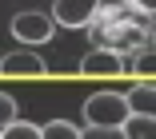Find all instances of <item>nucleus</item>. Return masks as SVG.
Segmentation results:
<instances>
[{"label": "nucleus", "mask_w": 156, "mask_h": 139, "mask_svg": "<svg viewBox=\"0 0 156 139\" xmlns=\"http://www.w3.org/2000/svg\"><path fill=\"white\" fill-rule=\"evenodd\" d=\"M128 115H156V84L152 80H136L132 91H124Z\"/></svg>", "instance_id": "0eeeda50"}, {"label": "nucleus", "mask_w": 156, "mask_h": 139, "mask_svg": "<svg viewBox=\"0 0 156 139\" xmlns=\"http://www.w3.org/2000/svg\"><path fill=\"white\" fill-rule=\"evenodd\" d=\"M148 28L152 24H144V20H104V24H96V32L104 36V48H112L124 60L148 48Z\"/></svg>", "instance_id": "f03ea898"}, {"label": "nucleus", "mask_w": 156, "mask_h": 139, "mask_svg": "<svg viewBox=\"0 0 156 139\" xmlns=\"http://www.w3.org/2000/svg\"><path fill=\"white\" fill-rule=\"evenodd\" d=\"M52 32H56V24H52L48 12H16V16H12V36H16L20 44H28V48L48 44Z\"/></svg>", "instance_id": "7ed1b4c3"}, {"label": "nucleus", "mask_w": 156, "mask_h": 139, "mask_svg": "<svg viewBox=\"0 0 156 139\" xmlns=\"http://www.w3.org/2000/svg\"><path fill=\"white\" fill-rule=\"evenodd\" d=\"M124 139H156V115H128L120 123Z\"/></svg>", "instance_id": "6e6552de"}, {"label": "nucleus", "mask_w": 156, "mask_h": 139, "mask_svg": "<svg viewBox=\"0 0 156 139\" xmlns=\"http://www.w3.org/2000/svg\"><path fill=\"white\" fill-rule=\"evenodd\" d=\"M128 119V103L120 91H92L84 99V123L88 131H120V123Z\"/></svg>", "instance_id": "f257e3e1"}, {"label": "nucleus", "mask_w": 156, "mask_h": 139, "mask_svg": "<svg viewBox=\"0 0 156 139\" xmlns=\"http://www.w3.org/2000/svg\"><path fill=\"white\" fill-rule=\"evenodd\" d=\"M12 119H20V111H16V99H12L8 91H0V127H8Z\"/></svg>", "instance_id": "f8f14e48"}, {"label": "nucleus", "mask_w": 156, "mask_h": 139, "mask_svg": "<svg viewBox=\"0 0 156 139\" xmlns=\"http://www.w3.org/2000/svg\"><path fill=\"white\" fill-rule=\"evenodd\" d=\"M0 76H8V80H40V76H48V64L32 48H16L8 56H0Z\"/></svg>", "instance_id": "20e7f679"}, {"label": "nucleus", "mask_w": 156, "mask_h": 139, "mask_svg": "<svg viewBox=\"0 0 156 139\" xmlns=\"http://www.w3.org/2000/svg\"><path fill=\"white\" fill-rule=\"evenodd\" d=\"M124 4H132L136 12H144V16H152L156 12V0H124Z\"/></svg>", "instance_id": "ddd939ff"}, {"label": "nucleus", "mask_w": 156, "mask_h": 139, "mask_svg": "<svg viewBox=\"0 0 156 139\" xmlns=\"http://www.w3.org/2000/svg\"><path fill=\"white\" fill-rule=\"evenodd\" d=\"M0 139H40V123H28V119H12L8 127H0Z\"/></svg>", "instance_id": "9d476101"}, {"label": "nucleus", "mask_w": 156, "mask_h": 139, "mask_svg": "<svg viewBox=\"0 0 156 139\" xmlns=\"http://www.w3.org/2000/svg\"><path fill=\"white\" fill-rule=\"evenodd\" d=\"M80 72L84 76H92V80H116V76H124L128 72V60L124 56H116L112 48H92L84 60H80Z\"/></svg>", "instance_id": "39448f33"}, {"label": "nucleus", "mask_w": 156, "mask_h": 139, "mask_svg": "<svg viewBox=\"0 0 156 139\" xmlns=\"http://www.w3.org/2000/svg\"><path fill=\"white\" fill-rule=\"evenodd\" d=\"M128 72H136L140 80H152L156 76V56L144 48V52H136V56H128Z\"/></svg>", "instance_id": "9b49d317"}, {"label": "nucleus", "mask_w": 156, "mask_h": 139, "mask_svg": "<svg viewBox=\"0 0 156 139\" xmlns=\"http://www.w3.org/2000/svg\"><path fill=\"white\" fill-rule=\"evenodd\" d=\"M40 139H84V131L68 119H52V123H40Z\"/></svg>", "instance_id": "1a4fd4ad"}, {"label": "nucleus", "mask_w": 156, "mask_h": 139, "mask_svg": "<svg viewBox=\"0 0 156 139\" xmlns=\"http://www.w3.org/2000/svg\"><path fill=\"white\" fill-rule=\"evenodd\" d=\"M100 12V0H56L52 4V24L56 28H88Z\"/></svg>", "instance_id": "423d86ee"}]
</instances>
